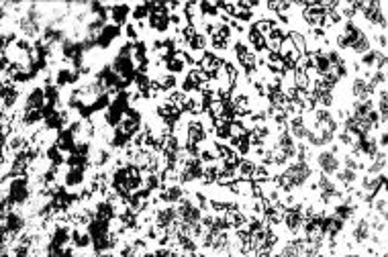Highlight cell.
<instances>
[{
    "label": "cell",
    "instance_id": "obj_4",
    "mask_svg": "<svg viewBox=\"0 0 388 257\" xmlns=\"http://www.w3.org/2000/svg\"><path fill=\"white\" fill-rule=\"evenodd\" d=\"M55 147H58L62 153H74V149H76V137L72 135V131L70 128H62V131L55 135Z\"/></svg>",
    "mask_w": 388,
    "mask_h": 257
},
{
    "label": "cell",
    "instance_id": "obj_7",
    "mask_svg": "<svg viewBox=\"0 0 388 257\" xmlns=\"http://www.w3.org/2000/svg\"><path fill=\"white\" fill-rule=\"evenodd\" d=\"M45 159H47L49 166H53V168H60V166H64V163H65V155L62 153L58 147H55V143L45 149Z\"/></svg>",
    "mask_w": 388,
    "mask_h": 257
},
{
    "label": "cell",
    "instance_id": "obj_3",
    "mask_svg": "<svg viewBox=\"0 0 388 257\" xmlns=\"http://www.w3.org/2000/svg\"><path fill=\"white\" fill-rule=\"evenodd\" d=\"M2 229L8 233L10 237H17L19 233L25 229V218H22V214L15 213V210H8L6 216H4V223H2Z\"/></svg>",
    "mask_w": 388,
    "mask_h": 257
},
{
    "label": "cell",
    "instance_id": "obj_1",
    "mask_svg": "<svg viewBox=\"0 0 388 257\" xmlns=\"http://www.w3.org/2000/svg\"><path fill=\"white\" fill-rule=\"evenodd\" d=\"M317 168L321 173L331 176L341 170V159H339V145H331V149H323L317 153Z\"/></svg>",
    "mask_w": 388,
    "mask_h": 257
},
{
    "label": "cell",
    "instance_id": "obj_6",
    "mask_svg": "<svg viewBox=\"0 0 388 257\" xmlns=\"http://www.w3.org/2000/svg\"><path fill=\"white\" fill-rule=\"evenodd\" d=\"M43 107H45V94H43V88L37 86L27 94L25 108L22 110H43Z\"/></svg>",
    "mask_w": 388,
    "mask_h": 257
},
{
    "label": "cell",
    "instance_id": "obj_2",
    "mask_svg": "<svg viewBox=\"0 0 388 257\" xmlns=\"http://www.w3.org/2000/svg\"><path fill=\"white\" fill-rule=\"evenodd\" d=\"M31 196L29 190V180L27 178H13L8 182V202L10 206H19V204H25Z\"/></svg>",
    "mask_w": 388,
    "mask_h": 257
},
{
    "label": "cell",
    "instance_id": "obj_5",
    "mask_svg": "<svg viewBox=\"0 0 388 257\" xmlns=\"http://www.w3.org/2000/svg\"><path fill=\"white\" fill-rule=\"evenodd\" d=\"M86 180V168H67L65 176H64V184L65 188H78L82 186Z\"/></svg>",
    "mask_w": 388,
    "mask_h": 257
}]
</instances>
